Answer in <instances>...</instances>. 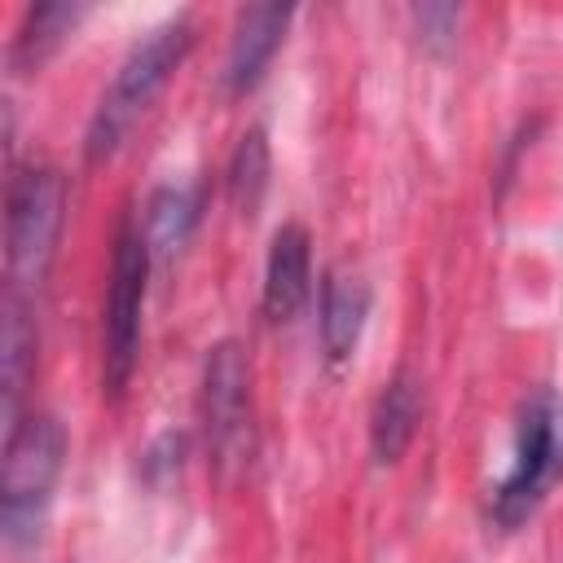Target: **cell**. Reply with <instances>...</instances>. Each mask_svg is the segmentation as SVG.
Returning <instances> with one entry per match:
<instances>
[{
  "label": "cell",
  "mask_w": 563,
  "mask_h": 563,
  "mask_svg": "<svg viewBox=\"0 0 563 563\" xmlns=\"http://www.w3.org/2000/svg\"><path fill=\"white\" fill-rule=\"evenodd\" d=\"M66 462V427L53 413H18L4 431V462H0V532L13 550L40 541L53 488Z\"/></svg>",
  "instance_id": "cell-1"
},
{
  "label": "cell",
  "mask_w": 563,
  "mask_h": 563,
  "mask_svg": "<svg viewBox=\"0 0 563 563\" xmlns=\"http://www.w3.org/2000/svg\"><path fill=\"white\" fill-rule=\"evenodd\" d=\"M194 48V22L189 13H176L158 26H150L132 48L128 57L119 62L110 88L101 92L92 119H88V132H84V154L97 163L106 154H114V145L123 141V132L132 128V119L154 101V92L172 79V70L185 62V53Z\"/></svg>",
  "instance_id": "cell-2"
},
{
  "label": "cell",
  "mask_w": 563,
  "mask_h": 563,
  "mask_svg": "<svg viewBox=\"0 0 563 563\" xmlns=\"http://www.w3.org/2000/svg\"><path fill=\"white\" fill-rule=\"evenodd\" d=\"M563 475V391L537 387L515 418V453L488 497V515L501 528H519Z\"/></svg>",
  "instance_id": "cell-3"
},
{
  "label": "cell",
  "mask_w": 563,
  "mask_h": 563,
  "mask_svg": "<svg viewBox=\"0 0 563 563\" xmlns=\"http://www.w3.org/2000/svg\"><path fill=\"white\" fill-rule=\"evenodd\" d=\"M66 211V180L48 163L18 167L4 198V268H9V295L31 299L53 264L57 233Z\"/></svg>",
  "instance_id": "cell-4"
},
{
  "label": "cell",
  "mask_w": 563,
  "mask_h": 563,
  "mask_svg": "<svg viewBox=\"0 0 563 563\" xmlns=\"http://www.w3.org/2000/svg\"><path fill=\"white\" fill-rule=\"evenodd\" d=\"M154 251L141 233V224H123L114 238L110 260V290H106V317H101V383L110 396H119L136 369L141 352V308H145V282H150Z\"/></svg>",
  "instance_id": "cell-5"
},
{
  "label": "cell",
  "mask_w": 563,
  "mask_h": 563,
  "mask_svg": "<svg viewBox=\"0 0 563 563\" xmlns=\"http://www.w3.org/2000/svg\"><path fill=\"white\" fill-rule=\"evenodd\" d=\"M202 427L216 462H246L251 453V374L233 339L207 347L202 361Z\"/></svg>",
  "instance_id": "cell-6"
},
{
  "label": "cell",
  "mask_w": 563,
  "mask_h": 563,
  "mask_svg": "<svg viewBox=\"0 0 563 563\" xmlns=\"http://www.w3.org/2000/svg\"><path fill=\"white\" fill-rule=\"evenodd\" d=\"M308 290H312V238L299 220H286L268 242L260 308L273 325H282L303 308Z\"/></svg>",
  "instance_id": "cell-7"
},
{
  "label": "cell",
  "mask_w": 563,
  "mask_h": 563,
  "mask_svg": "<svg viewBox=\"0 0 563 563\" xmlns=\"http://www.w3.org/2000/svg\"><path fill=\"white\" fill-rule=\"evenodd\" d=\"M295 9L290 4H251L238 13L233 22V35H229V53H224V66H220V84L229 92H246L260 84L264 66L273 62L286 26H290Z\"/></svg>",
  "instance_id": "cell-8"
},
{
  "label": "cell",
  "mask_w": 563,
  "mask_h": 563,
  "mask_svg": "<svg viewBox=\"0 0 563 563\" xmlns=\"http://www.w3.org/2000/svg\"><path fill=\"white\" fill-rule=\"evenodd\" d=\"M369 282L356 277V273H339L330 268L325 282H321V308H317V330H321V352L330 365L347 361L361 330H365V317H369Z\"/></svg>",
  "instance_id": "cell-9"
},
{
  "label": "cell",
  "mask_w": 563,
  "mask_h": 563,
  "mask_svg": "<svg viewBox=\"0 0 563 563\" xmlns=\"http://www.w3.org/2000/svg\"><path fill=\"white\" fill-rule=\"evenodd\" d=\"M418 422H422V383L409 369H396L383 383V391L374 400V413H369V453H374V462H383V466L400 462V453L418 435Z\"/></svg>",
  "instance_id": "cell-10"
},
{
  "label": "cell",
  "mask_w": 563,
  "mask_h": 563,
  "mask_svg": "<svg viewBox=\"0 0 563 563\" xmlns=\"http://www.w3.org/2000/svg\"><path fill=\"white\" fill-rule=\"evenodd\" d=\"M198 216H202V189L198 185H158L145 198V216H141V233H145L154 260L180 251L189 242Z\"/></svg>",
  "instance_id": "cell-11"
},
{
  "label": "cell",
  "mask_w": 563,
  "mask_h": 563,
  "mask_svg": "<svg viewBox=\"0 0 563 563\" xmlns=\"http://www.w3.org/2000/svg\"><path fill=\"white\" fill-rule=\"evenodd\" d=\"M0 361H4V418H18V400L35 361V325H31V299L4 295V330H0Z\"/></svg>",
  "instance_id": "cell-12"
},
{
  "label": "cell",
  "mask_w": 563,
  "mask_h": 563,
  "mask_svg": "<svg viewBox=\"0 0 563 563\" xmlns=\"http://www.w3.org/2000/svg\"><path fill=\"white\" fill-rule=\"evenodd\" d=\"M84 4H31L13 31V44H9V62L13 66H40L57 40L79 22Z\"/></svg>",
  "instance_id": "cell-13"
},
{
  "label": "cell",
  "mask_w": 563,
  "mask_h": 563,
  "mask_svg": "<svg viewBox=\"0 0 563 563\" xmlns=\"http://www.w3.org/2000/svg\"><path fill=\"white\" fill-rule=\"evenodd\" d=\"M268 163H273V154H268L264 128H246L238 136L233 154H229V167H224V194H229V202L238 211H255L260 207V198L268 189Z\"/></svg>",
  "instance_id": "cell-14"
},
{
  "label": "cell",
  "mask_w": 563,
  "mask_h": 563,
  "mask_svg": "<svg viewBox=\"0 0 563 563\" xmlns=\"http://www.w3.org/2000/svg\"><path fill=\"white\" fill-rule=\"evenodd\" d=\"M418 35L431 44V48H449L457 40V22H462V9L457 4H444V0H431V4H413L409 9Z\"/></svg>",
  "instance_id": "cell-15"
}]
</instances>
